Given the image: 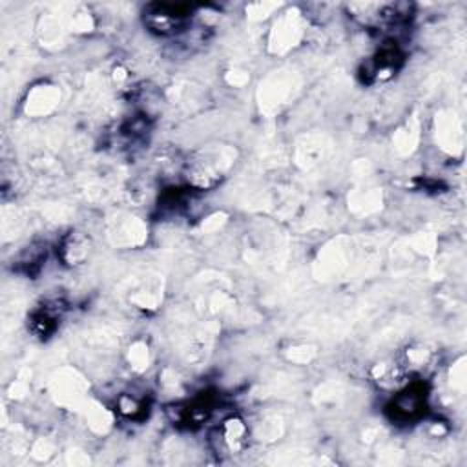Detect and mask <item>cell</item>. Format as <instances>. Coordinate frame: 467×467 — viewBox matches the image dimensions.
<instances>
[{
    "instance_id": "cell-1",
    "label": "cell",
    "mask_w": 467,
    "mask_h": 467,
    "mask_svg": "<svg viewBox=\"0 0 467 467\" xmlns=\"http://www.w3.org/2000/svg\"><path fill=\"white\" fill-rule=\"evenodd\" d=\"M192 7L181 4H153L144 11V24L150 31L161 36L181 33L190 20Z\"/></svg>"
},
{
    "instance_id": "cell-2",
    "label": "cell",
    "mask_w": 467,
    "mask_h": 467,
    "mask_svg": "<svg viewBox=\"0 0 467 467\" xmlns=\"http://www.w3.org/2000/svg\"><path fill=\"white\" fill-rule=\"evenodd\" d=\"M425 405V394L421 385H412L405 390H401L394 401H392V409H394V418L398 420H410L421 414V409Z\"/></svg>"
}]
</instances>
